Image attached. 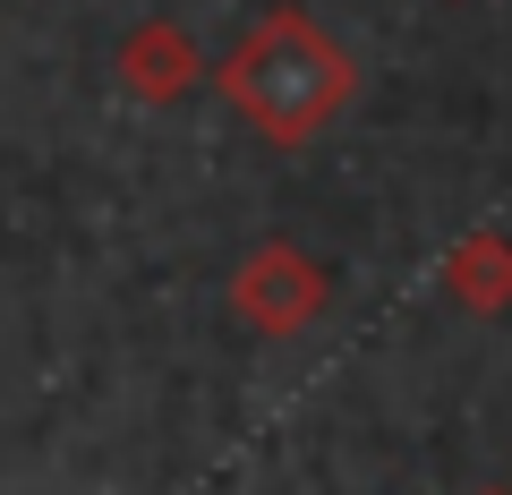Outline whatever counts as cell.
Masks as SVG:
<instances>
[{
    "mask_svg": "<svg viewBox=\"0 0 512 495\" xmlns=\"http://www.w3.org/2000/svg\"><path fill=\"white\" fill-rule=\"evenodd\" d=\"M214 94L231 103L239 129H256L265 146L299 154L359 103V60H350V43L333 35L316 9L274 0V9L214 60Z\"/></svg>",
    "mask_w": 512,
    "mask_h": 495,
    "instance_id": "6da1fadb",
    "label": "cell"
},
{
    "mask_svg": "<svg viewBox=\"0 0 512 495\" xmlns=\"http://www.w3.org/2000/svg\"><path fill=\"white\" fill-rule=\"evenodd\" d=\"M325 299H333V274L299 239H256L248 257H239V274H231V316L256 342H299L325 316Z\"/></svg>",
    "mask_w": 512,
    "mask_h": 495,
    "instance_id": "7a4b0ae2",
    "label": "cell"
},
{
    "mask_svg": "<svg viewBox=\"0 0 512 495\" xmlns=\"http://www.w3.org/2000/svg\"><path fill=\"white\" fill-rule=\"evenodd\" d=\"M111 77H120L128 103H146V111H171L197 94V77H214L197 60V35H188L180 18H137L120 35V60H111Z\"/></svg>",
    "mask_w": 512,
    "mask_h": 495,
    "instance_id": "3957f363",
    "label": "cell"
},
{
    "mask_svg": "<svg viewBox=\"0 0 512 495\" xmlns=\"http://www.w3.org/2000/svg\"><path fill=\"white\" fill-rule=\"evenodd\" d=\"M444 299H453L461 316H512V239L504 231H470L444 257Z\"/></svg>",
    "mask_w": 512,
    "mask_h": 495,
    "instance_id": "277c9868",
    "label": "cell"
},
{
    "mask_svg": "<svg viewBox=\"0 0 512 495\" xmlns=\"http://www.w3.org/2000/svg\"><path fill=\"white\" fill-rule=\"evenodd\" d=\"M478 495H512V487H478Z\"/></svg>",
    "mask_w": 512,
    "mask_h": 495,
    "instance_id": "5b68a950",
    "label": "cell"
}]
</instances>
